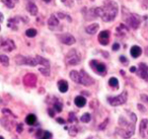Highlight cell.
<instances>
[{
	"label": "cell",
	"instance_id": "obj_1",
	"mask_svg": "<svg viewBox=\"0 0 148 139\" xmlns=\"http://www.w3.org/2000/svg\"><path fill=\"white\" fill-rule=\"evenodd\" d=\"M118 4L113 0H105L103 6V15L101 18L105 22H112L118 15Z\"/></svg>",
	"mask_w": 148,
	"mask_h": 139
},
{
	"label": "cell",
	"instance_id": "obj_2",
	"mask_svg": "<svg viewBox=\"0 0 148 139\" xmlns=\"http://www.w3.org/2000/svg\"><path fill=\"white\" fill-rule=\"evenodd\" d=\"M127 100V92L125 91L123 92L120 96H116V97H110L108 98V102L111 106L116 107V106H121L123 105Z\"/></svg>",
	"mask_w": 148,
	"mask_h": 139
},
{
	"label": "cell",
	"instance_id": "obj_3",
	"mask_svg": "<svg viewBox=\"0 0 148 139\" xmlns=\"http://www.w3.org/2000/svg\"><path fill=\"white\" fill-rule=\"evenodd\" d=\"M65 60L68 65H71V66L77 65V64L80 63V60H81L80 54L76 51V49H71L67 53V55H66Z\"/></svg>",
	"mask_w": 148,
	"mask_h": 139
},
{
	"label": "cell",
	"instance_id": "obj_4",
	"mask_svg": "<svg viewBox=\"0 0 148 139\" xmlns=\"http://www.w3.org/2000/svg\"><path fill=\"white\" fill-rule=\"evenodd\" d=\"M134 129H135V123H131L128 127L116 128V134L125 139H128L133 135Z\"/></svg>",
	"mask_w": 148,
	"mask_h": 139
},
{
	"label": "cell",
	"instance_id": "obj_5",
	"mask_svg": "<svg viewBox=\"0 0 148 139\" xmlns=\"http://www.w3.org/2000/svg\"><path fill=\"white\" fill-rule=\"evenodd\" d=\"M90 66L93 70L100 75H105L107 72V66L103 62H99L97 60H91L90 61Z\"/></svg>",
	"mask_w": 148,
	"mask_h": 139
},
{
	"label": "cell",
	"instance_id": "obj_6",
	"mask_svg": "<svg viewBox=\"0 0 148 139\" xmlns=\"http://www.w3.org/2000/svg\"><path fill=\"white\" fill-rule=\"evenodd\" d=\"M125 19V22L132 29H137L140 25V18L136 14H127Z\"/></svg>",
	"mask_w": 148,
	"mask_h": 139
},
{
	"label": "cell",
	"instance_id": "obj_7",
	"mask_svg": "<svg viewBox=\"0 0 148 139\" xmlns=\"http://www.w3.org/2000/svg\"><path fill=\"white\" fill-rule=\"evenodd\" d=\"M79 74H80V82H79L80 84H82L84 86H91L94 84L95 82L94 79L86 72L85 70H81Z\"/></svg>",
	"mask_w": 148,
	"mask_h": 139
},
{
	"label": "cell",
	"instance_id": "obj_8",
	"mask_svg": "<svg viewBox=\"0 0 148 139\" xmlns=\"http://www.w3.org/2000/svg\"><path fill=\"white\" fill-rule=\"evenodd\" d=\"M58 39L60 40V42L62 44L66 45H72L76 42L75 38L73 37L71 34H62V35H59L58 36Z\"/></svg>",
	"mask_w": 148,
	"mask_h": 139
},
{
	"label": "cell",
	"instance_id": "obj_9",
	"mask_svg": "<svg viewBox=\"0 0 148 139\" xmlns=\"http://www.w3.org/2000/svg\"><path fill=\"white\" fill-rule=\"evenodd\" d=\"M23 82L26 86H29V87H35L36 83H37V76L33 73L26 74L25 77L23 79Z\"/></svg>",
	"mask_w": 148,
	"mask_h": 139
},
{
	"label": "cell",
	"instance_id": "obj_10",
	"mask_svg": "<svg viewBox=\"0 0 148 139\" xmlns=\"http://www.w3.org/2000/svg\"><path fill=\"white\" fill-rule=\"evenodd\" d=\"M137 75L144 80H148V65L145 63H139L137 69Z\"/></svg>",
	"mask_w": 148,
	"mask_h": 139
},
{
	"label": "cell",
	"instance_id": "obj_11",
	"mask_svg": "<svg viewBox=\"0 0 148 139\" xmlns=\"http://www.w3.org/2000/svg\"><path fill=\"white\" fill-rule=\"evenodd\" d=\"M98 40L103 45H108L110 42V32L109 31H103L99 34Z\"/></svg>",
	"mask_w": 148,
	"mask_h": 139
},
{
	"label": "cell",
	"instance_id": "obj_12",
	"mask_svg": "<svg viewBox=\"0 0 148 139\" xmlns=\"http://www.w3.org/2000/svg\"><path fill=\"white\" fill-rule=\"evenodd\" d=\"M1 49H3V50H5V51H12L13 49H16L15 42H14L12 40H9V39H7L5 40H2Z\"/></svg>",
	"mask_w": 148,
	"mask_h": 139
},
{
	"label": "cell",
	"instance_id": "obj_13",
	"mask_svg": "<svg viewBox=\"0 0 148 139\" xmlns=\"http://www.w3.org/2000/svg\"><path fill=\"white\" fill-rule=\"evenodd\" d=\"M26 10H27L30 15L32 16H37L38 13H39V9H38V6L36 5L34 2H28L27 5H26Z\"/></svg>",
	"mask_w": 148,
	"mask_h": 139
},
{
	"label": "cell",
	"instance_id": "obj_14",
	"mask_svg": "<svg viewBox=\"0 0 148 139\" xmlns=\"http://www.w3.org/2000/svg\"><path fill=\"white\" fill-rule=\"evenodd\" d=\"M98 30H99V24L97 23H93L85 29L86 33L89 34V35H95L98 32Z\"/></svg>",
	"mask_w": 148,
	"mask_h": 139
},
{
	"label": "cell",
	"instance_id": "obj_15",
	"mask_svg": "<svg viewBox=\"0 0 148 139\" xmlns=\"http://www.w3.org/2000/svg\"><path fill=\"white\" fill-rule=\"evenodd\" d=\"M38 139H51L52 137L51 133L49 131H44V130H38L37 134H36Z\"/></svg>",
	"mask_w": 148,
	"mask_h": 139
},
{
	"label": "cell",
	"instance_id": "obj_16",
	"mask_svg": "<svg viewBox=\"0 0 148 139\" xmlns=\"http://www.w3.org/2000/svg\"><path fill=\"white\" fill-rule=\"evenodd\" d=\"M58 24H59V19L57 18L56 15H51L49 18V20H47V25H49V28H51V29L56 27V26H58Z\"/></svg>",
	"mask_w": 148,
	"mask_h": 139
},
{
	"label": "cell",
	"instance_id": "obj_17",
	"mask_svg": "<svg viewBox=\"0 0 148 139\" xmlns=\"http://www.w3.org/2000/svg\"><path fill=\"white\" fill-rule=\"evenodd\" d=\"M57 87L61 93H66L68 90V83L65 80H59L57 82Z\"/></svg>",
	"mask_w": 148,
	"mask_h": 139
},
{
	"label": "cell",
	"instance_id": "obj_18",
	"mask_svg": "<svg viewBox=\"0 0 148 139\" xmlns=\"http://www.w3.org/2000/svg\"><path fill=\"white\" fill-rule=\"evenodd\" d=\"M141 52H142V50L138 45H133L130 49V55L132 57H134V58H137L138 56H140Z\"/></svg>",
	"mask_w": 148,
	"mask_h": 139
},
{
	"label": "cell",
	"instance_id": "obj_19",
	"mask_svg": "<svg viewBox=\"0 0 148 139\" xmlns=\"http://www.w3.org/2000/svg\"><path fill=\"white\" fill-rule=\"evenodd\" d=\"M36 58V60H37L38 62V64H40L42 66H44V67H49V61L47 60V58H45V57H42V56H40V55H37L35 57Z\"/></svg>",
	"mask_w": 148,
	"mask_h": 139
},
{
	"label": "cell",
	"instance_id": "obj_20",
	"mask_svg": "<svg viewBox=\"0 0 148 139\" xmlns=\"http://www.w3.org/2000/svg\"><path fill=\"white\" fill-rule=\"evenodd\" d=\"M74 103H75V105L78 108H83L87 102H86V99L83 96H77V97L75 98V100H74Z\"/></svg>",
	"mask_w": 148,
	"mask_h": 139
},
{
	"label": "cell",
	"instance_id": "obj_21",
	"mask_svg": "<svg viewBox=\"0 0 148 139\" xmlns=\"http://www.w3.org/2000/svg\"><path fill=\"white\" fill-rule=\"evenodd\" d=\"M15 62L18 65H27V56L18 54L15 56Z\"/></svg>",
	"mask_w": 148,
	"mask_h": 139
},
{
	"label": "cell",
	"instance_id": "obj_22",
	"mask_svg": "<svg viewBox=\"0 0 148 139\" xmlns=\"http://www.w3.org/2000/svg\"><path fill=\"white\" fill-rule=\"evenodd\" d=\"M69 77H70L71 80L74 81L75 83H79L80 82V74H79L78 71H76V70L70 71V73H69Z\"/></svg>",
	"mask_w": 148,
	"mask_h": 139
},
{
	"label": "cell",
	"instance_id": "obj_23",
	"mask_svg": "<svg viewBox=\"0 0 148 139\" xmlns=\"http://www.w3.org/2000/svg\"><path fill=\"white\" fill-rule=\"evenodd\" d=\"M148 127V119L144 118L141 121V123H140V135L145 137V130Z\"/></svg>",
	"mask_w": 148,
	"mask_h": 139
},
{
	"label": "cell",
	"instance_id": "obj_24",
	"mask_svg": "<svg viewBox=\"0 0 148 139\" xmlns=\"http://www.w3.org/2000/svg\"><path fill=\"white\" fill-rule=\"evenodd\" d=\"M25 121H26V123L29 124V125H34L36 123V121H37V117H36L34 114H29Z\"/></svg>",
	"mask_w": 148,
	"mask_h": 139
},
{
	"label": "cell",
	"instance_id": "obj_25",
	"mask_svg": "<svg viewBox=\"0 0 148 139\" xmlns=\"http://www.w3.org/2000/svg\"><path fill=\"white\" fill-rule=\"evenodd\" d=\"M0 63L3 66L7 67L9 65V57L5 55V54H1V55H0Z\"/></svg>",
	"mask_w": 148,
	"mask_h": 139
},
{
	"label": "cell",
	"instance_id": "obj_26",
	"mask_svg": "<svg viewBox=\"0 0 148 139\" xmlns=\"http://www.w3.org/2000/svg\"><path fill=\"white\" fill-rule=\"evenodd\" d=\"M37 30L34 28H31V29H28L27 31H26V36H27L28 38H35L36 36H37Z\"/></svg>",
	"mask_w": 148,
	"mask_h": 139
},
{
	"label": "cell",
	"instance_id": "obj_27",
	"mask_svg": "<svg viewBox=\"0 0 148 139\" xmlns=\"http://www.w3.org/2000/svg\"><path fill=\"white\" fill-rule=\"evenodd\" d=\"M39 71H40V72L42 73L44 76H46V77H47V76H49V74H51V70H49V67H44V66H42V67H40V68H39Z\"/></svg>",
	"mask_w": 148,
	"mask_h": 139
},
{
	"label": "cell",
	"instance_id": "obj_28",
	"mask_svg": "<svg viewBox=\"0 0 148 139\" xmlns=\"http://www.w3.org/2000/svg\"><path fill=\"white\" fill-rule=\"evenodd\" d=\"M1 1H2V3L9 9H13L14 7H15V3L13 2V0H1Z\"/></svg>",
	"mask_w": 148,
	"mask_h": 139
},
{
	"label": "cell",
	"instance_id": "obj_29",
	"mask_svg": "<svg viewBox=\"0 0 148 139\" xmlns=\"http://www.w3.org/2000/svg\"><path fill=\"white\" fill-rule=\"evenodd\" d=\"M80 121H82V123H89V121H91V116H90V114H88V112H86V114H84L82 116H81Z\"/></svg>",
	"mask_w": 148,
	"mask_h": 139
},
{
	"label": "cell",
	"instance_id": "obj_30",
	"mask_svg": "<svg viewBox=\"0 0 148 139\" xmlns=\"http://www.w3.org/2000/svg\"><path fill=\"white\" fill-rule=\"evenodd\" d=\"M27 65L30 66H37L38 62L35 57H27Z\"/></svg>",
	"mask_w": 148,
	"mask_h": 139
},
{
	"label": "cell",
	"instance_id": "obj_31",
	"mask_svg": "<svg viewBox=\"0 0 148 139\" xmlns=\"http://www.w3.org/2000/svg\"><path fill=\"white\" fill-rule=\"evenodd\" d=\"M109 84H110V86L116 88V87H118V86H119V80L116 77H112V78H110Z\"/></svg>",
	"mask_w": 148,
	"mask_h": 139
},
{
	"label": "cell",
	"instance_id": "obj_32",
	"mask_svg": "<svg viewBox=\"0 0 148 139\" xmlns=\"http://www.w3.org/2000/svg\"><path fill=\"white\" fill-rule=\"evenodd\" d=\"M53 108H54V110H56V112H60L61 111H62V104L56 101V102L54 103V105H53Z\"/></svg>",
	"mask_w": 148,
	"mask_h": 139
},
{
	"label": "cell",
	"instance_id": "obj_33",
	"mask_svg": "<svg viewBox=\"0 0 148 139\" xmlns=\"http://www.w3.org/2000/svg\"><path fill=\"white\" fill-rule=\"evenodd\" d=\"M76 134H77V128H76L75 126H71V127L69 128V135L75 136Z\"/></svg>",
	"mask_w": 148,
	"mask_h": 139
},
{
	"label": "cell",
	"instance_id": "obj_34",
	"mask_svg": "<svg viewBox=\"0 0 148 139\" xmlns=\"http://www.w3.org/2000/svg\"><path fill=\"white\" fill-rule=\"evenodd\" d=\"M77 121V118H76L74 112H70V114H69V121L72 123V121Z\"/></svg>",
	"mask_w": 148,
	"mask_h": 139
},
{
	"label": "cell",
	"instance_id": "obj_35",
	"mask_svg": "<svg viewBox=\"0 0 148 139\" xmlns=\"http://www.w3.org/2000/svg\"><path fill=\"white\" fill-rule=\"evenodd\" d=\"M108 121H109V119L107 118L106 121H105L104 123H103L101 124V125L99 126V129H105V127L107 126V124H108Z\"/></svg>",
	"mask_w": 148,
	"mask_h": 139
},
{
	"label": "cell",
	"instance_id": "obj_36",
	"mask_svg": "<svg viewBox=\"0 0 148 139\" xmlns=\"http://www.w3.org/2000/svg\"><path fill=\"white\" fill-rule=\"evenodd\" d=\"M137 108H138V110H139L140 112H146V109H145V108L143 107L141 104H138V105H137Z\"/></svg>",
	"mask_w": 148,
	"mask_h": 139
},
{
	"label": "cell",
	"instance_id": "obj_37",
	"mask_svg": "<svg viewBox=\"0 0 148 139\" xmlns=\"http://www.w3.org/2000/svg\"><path fill=\"white\" fill-rule=\"evenodd\" d=\"M112 49H113V50H114V51H116V50H119V49H120V44H118V42L114 44Z\"/></svg>",
	"mask_w": 148,
	"mask_h": 139
},
{
	"label": "cell",
	"instance_id": "obj_38",
	"mask_svg": "<svg viewBox=\"0 0 148 139\" xmlns=\"http://www.w3.org/2000/svg\"><path fill=\"white\" fill-rule=\"evenodd\" d=\"M140 98H141V100H142V101H144V102L148 103V96H147V95L141 94V95H140Z\"/></svg>",
	"mask_w": 148,
	"mask_h": 139
},
{
	"label": "cell",
	"instance_id": "obj_39",
	"mask_svg": "<svg viewBox=\"0 0 148 139\" xmlns=\"http://www.w3.org/2000/svg\"><path fill=\"white\" fill-rule=\"evenodd\" d=\"M120 59H121V63H123V64H127V63H128L127 58H125V56H121V57H120Z\"/></svg>",
	"mask_w": 148,
	"mask_h": 139
},
{
	"label": "cell",
	"instance_id": "obj_40",
	"mask_svg": "<svg viewBox=\"0 0 148 139\" xmlns=\"http://www.w3.org/2000/svg\"><path fill=\"white\" fill-rule=\"evenodd\" d=\"M57 17H58V19H63L67 16H66L65 14H63L62 12H58V13H57Z\"/></svg>",
	"mask_w": 148,
	"mask_h": 139
},
{
	"label": "cell",
	"instance_id": "obj_41",
	"mask_svg": "<svg viewBox=\"0 0 148 139\" xmlns=\"http://www.w3.org/2000/svg\"><path fill=\"white\" fill-rule=\"evenodd\" d=\"M56 121H57L58 123H60V124H64V123H65V121H64L63 118H61V117H57V118H56Z\"/></svg>",
	"mask_w": 148,
	"mask_h": 139
},
{
	"label": "cell",
	"instance_id": "obj_42",
	"mask_svg": "<svg viewBox=\"0 0 148 139\" xmlns=\"http://www.w3.org/2000/svg\"><path fill=\"white\" fill-rule=\"evenodd\" d=\"M17 131H18V133H21L23 131V125L22 124H18V126H17Z\"/></svg>",
	"mask_w": 148,
	"mask_h": 139
},
{
	"label": "cell",
	"instance_id": "obj_43",
	"mask_svg": "<svg viewBox=\"0 0 148 139\" xmlns=\"http://www.w3.org/2000/svg\"><path fill=\"white\" fill-rule=\"evenodd\" d=\"M130 71L131 73H134V72H136V71H137V68L135 66H131L130 68Z\"/></svg>",
	"mask_w": 148,
	"mask_h": 139
},
{
	"label": "cell",
	"instance_id": "obj_44",
	"mask_svg": "<svg viewBox=\"0 0 148 139\" xmlns=\"http://www.w3.org/2000/svg\"><path fill=\"white\" fill-rule=\"evenodd\" d=\"M47 112H49V116H51V117H53V116H54V112H53V111H52V110H51V109H49V110H47Z\"/></svg>",
	"mask_w": 148,
	"mask_h": 139
},
{
	"label": "cell",
	"instance_id": "obj_45",
	"mask_svg": "<svg viewBox=\"0 0 148 139\" xmlns=\"http://www.w3.org/2000/svg\"><path fill=\"white\" fill-rule=\"evenodd\" d=\"M2 112H3V114H12V112H11L10 111H8V110H3V111H2Z\"/></svg>",
	"mask_w": 148,
	"mask_h": 139
},
{
	"label": "cell",
	"instance_id": "obj_46",
	"mask_svg": "<svg viewBox=\"0 0 148 139\" xmlns=\"http://www.w3.org/2000/svg\"><path fill=\"white\" fill-rule=\"evenodd\" d=\"M4 20V17H3V14L1 13V12H0V23L2 22V21Z\"/></svg>",
	"mask_w": 148,
	"mask_h": 139
},
{
	"label": "cell",
	"instance_id": "obj_47",
	"mask_svg": "<svg viewBox=\"0 0 148 139\" xmlns=\"http://www.w3.org/2000/svg\"><path fill=\"white\" fill-rule=\"evenodd\" d=\"M44 2H46V3H49V2L51 1V0H42Z\"/></svg>",
	"mask_w": 148,
	"mask_h": 139
},
{
	"label": "cell",
	"instance_id": "obj_48",
	"mask_svg": "<svg viewBox=\"0 0 148 139\" xmlns=\"http://www.w3.org/2000/svg\"><path fill=\"white\" fill-rule=\"evenodd\" d=\"M13 2H14V3H18V2H19V0H13Z\"/></svg>",
	"mask_w": 148,
	"mask_h": 139
},
{
	"label": "cell",
	"instance_id": "obj_49",
	"mask_svg": "<svg viewBox=\"0 0 148 139\" xmlns=\"http://www.w3.org/2000/svg\"><path fill=\"white\" fill-rule=\"evenodd\" d=\"M2 40H3L0 39V47H1V45H2Z\"/></svg>",
	"mask_w": 148,
	"mask_h": 139
},
{
	"label": "cell",
	"instance_id": "obj_50",
	"mask_svg": "<svg viewBox=\"0 0 148 139\" xmlns=\"http://www.w3.org/2000/svg\"><path fill=\"white\" fill-rule=\"evenodd\" d=\"M0 139H4V137L3 136H0Z\"/></svg>",
	"mask_w": 148,
	"mask_h": 139
},
{
	"label": "cell",
	"instance_id": "obj_51",
	"mask_svg": "<svg viewBox=\"0 0 148 139\" xmlns=\"http://www.w3.org/2000/svg\"><path fill=\"white\" fill-rule=\"evenodd\" d=\"M0 29H1V28H0Z\"/></svg>",
	"mask_w": 148,
	"mask_h": 139
}]
</instances>
